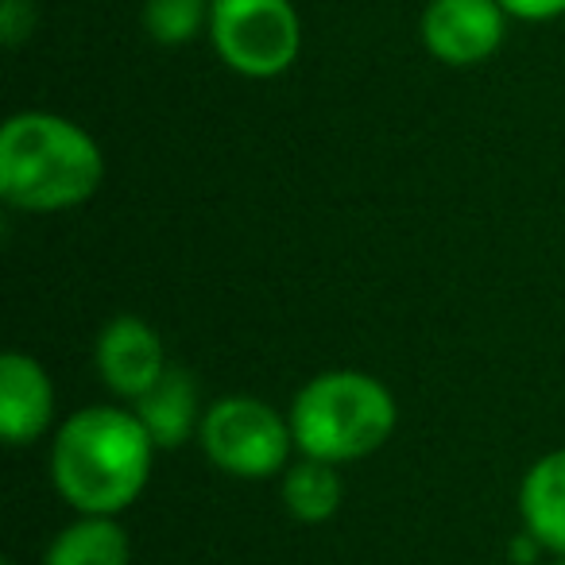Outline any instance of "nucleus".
Masks as SVG:
<instances>
[{
    "mask_svg": "<svg viewBox=\"0 0 565 565\" xmlns=\"http://www.w3.org/2000/svg\"><path fill=\"white\" fill-rule=\"evenodd\" d=\"M282 508L291 511L299 523H326L338 515L341 500H345V484H341L338 465L318 461V457H302L299 465L282 472Z\"/></svg>",
    "mask_w": 565,
    "mask_h": 565,
    "instance_id": "nucleus-12",
    "label": "nucleus"
},
{
    "mask_svg": "<svg viewBox=\"0 0 565 565\" xmlns=\"http://www.w3.org/2000/svg\"><path fill=\"white\" fill-rule=\"evenodd\" d=\"M500 9L526 24H546V20L565 17V0H500Z\"/></svg>",
    "mask_w": 565,
    "mask_h": 565,
    "instance_id": "nucleus-15",
    "label": "nucleus"
},
{
    "mask_svg": "<svg viewBox=\"0 0 565 565\" xmlns=\"http://www.w3.org/2000/svg\"><path fill=\"white\" fill-rule=\"evenodd\" d=\"M287 418L302 457L349 465L372 457L392 438L399 407L384 380L356 369H333L299 387Z\"/></svg>",
    "mask_w": 565,
    "mask_h": 565,
    "instance_id": "nucleus-3",
    "label": "nucleus"
},
{
    "mask_svg": "<svg viewBox=\"0 0 565 565\" xmlns=\"http://www.w3.org/2000/svg\"><path fill=\"white\" fill-rule=\"evenodd\" d=\"M128 531L117 515H82L47 546L43 565H128Z\"/></svg>",
    "mask_w": 565,
    "mask_h": 565,
    "instance_id": "nucleus-11",
    "label": "nucleus"
},
{
    "mask_svg": "<svg viewBox=\"0 0 565 565\" xmlns=\"http://www.w3.org/2000/svg\"><path fill=\"white\" fill-rule=\"evenodd\" d=\"M156 449L136 411L82 407L55 434L51 480L78 515H120L148 488Z\"/></svg>",
    "mask_w": 565,
    "mask_h": 565,
    "instance_id": "nucleus-1",
    "label": "nucleus"
},
{
    "mask_svg": "<svg viewBox=\"0 0 565 565\" xmlns=\"http://www.w3.org/2000/svg\"><path fill=\"white\" fill-rule=\"evenodd\" d=\"M143 28L163 47L190 43L202 28H210L205 0H143Z\"/></svg>",
    "mask_w": 565,
    "mask_h": 565,
    "instance_id": "nucleus-13",
    "label": "nucleus"
},
{
    "mask_svg": "<svg viewBox=\"0 0 565 565\" xmlns=\"http://www.w3.org/2000/svg\"><path fill=\"white\" fill-rule=\"evenodd\" d=\"M554 565H565V557H557V562H554Z\"/></svg>",
    "mask_w": 565,
    "mask_h": 565,
    "instance_id": "nucleus-17",
    "label": "nucleus"
},
{
    "mask_svg": "<svg viewBox=\"0 0 565 565\" xmlns=\"http://www.w3.org/2000/svg\"><path fill=\"white\" fill-rule=\"evenodd\" d=\"M4 565H17V562H4Z\"/></svg>",
    "mask_w": 565,
    "mask_h": 565,
    "instance_id": "nucleus-18",
    "label": "nucleus"
},
{
    "mask_svg": "<svg viewBox=\"0 0 565 565\" xmlns=\"http://www.w3.org/2000/svg\"><path fill=\"white\" fill-rule=\"evenodd\" d=\"M519 515L550 554L565 557V449L539 457L526 469L519 488Z\"/></svg>",
    "mask_w": 565,
    "mask_h": 565,
    "instance_id": "nucleus-9",
    "label": "nucleus"
},
{
    "mask_svg": "<svg viewBox=\"0 0 565 565\" xmlns=\"http://www.w3.org/2000/svg\"><path fill=\"white\" fill-rule=\"evenodd\" d=\"M198 441L213 469L241 480L275 477L295 449L291 418H282L279 411L252 395H225L205 407Z\"/></svg>",
    "mask_w": 565,
    "mask_h": 565,
    "instance_id": "nucleus-4",
    "label": "nucleus"
},
{
    "mask_svg": "<svg viewBox=\"0 0 565 565\" xmlns=\"http://www.w3.org/2000/svg\"><path fill=\"white\" fill-rule=\"evenodd\" d=\"M210 40L221 63L244 78H279L302 51L291 0H210Z\"/></svg>",
    "mask_w": 565,
    "mask_h": 565,
    "instance_id": "nucleus-5",
    "label": "nucleus"
},
{
    "mask_svg": "<svg viewBox=\"0 0 565 565\" xmlns=\"http://www.w3.org/2000/svg\"><path fill=\"white\" fill-rule=\"evenodd\" d=\"M418 32L438 63L477 66L503 47L508 12L500 9V0H430Z\"/></svg>",
    "mask_w": 565,
    "mask_h": 565,
    "instance_id": "nucleus-6",
    "label": "nucleus"
},
{
    "mask_svg": "<svg viewBox=\"0 0 565 565\" xmlns=\"http://www.w3.org/2000/svg\"><path fill=\"white\" fill-rule=\"evenodd\" d=\"M94 361L105 387L132 403L140 395H148L171 369L163 353V338L136 315H120L113 322H105V330L97 333Z\"/></svg>",
    "mask_w": 565,
    "mask_h": 565,
    "instance_id": "nucleus-7",
    "label": "nucleus"
},
{
    "mask_svg": "<svg viewBox=\"0 0 565 565\" xmlns=\"http://www.w3.org/2000/svg\"><path fill=\"white\" fill-rule=\"evenodd\" d=\"M55 418V387L35 356L12 353L0 356V434L9 446H28L43 438Z\"/></svg>",
    "mask_w": 565,
    "mask_h": 565,
    "instance_id": "nucleus-8",
    "label": "nucleus"
},
{
    "mask_svg": "<svg viewBox=\"0 0 565 565\" xmlns=\"http://www.w3.org/2000/svg\"><path fill=\"white\" fill-rule=\"evenodd\" d=\"M32 24H35V12L28 0H4L0 4V35L9 47H17L24 35H32Z\"/></svg>",
    "mask_w": 565,
    "mask_h": 565,
    "instance_id": "nucleus-14",
    "label": "nucleus"
},
{
    "mask_svg": "<svg viewBox=\"0 0 565 565\" xmlns=\"http://www.w3.org/2000/svg\"><path fill=\"white\" fill-rule=\"evenodd\" d=\"M136 415L159 449H179L202 426L205 415V411H198L194 376L182 369H167V376L148 395L136 399Z\"/></svg>",
    "mask_w": 565,
    "mask_h": 565,
    "instance_id": "nucleus-10",
    "label": "nucleus"
},
{
    "mask_svg": "<svg viewBox=\"0 0 565 565\" xmlns=\"http://www.w3.org/2000/svg\"><path fill=\"white\" fill-rule=\"evenodd\" d=\"M542 550H546V546H542V542L534 539V534L523 526V534H515V539H511V562H515V565H526V562H534V557H539Z\"/></svg>",
    "mask_w": 565,
    "mask_h": 565,
    "instance_id": "nucleus-16",
    "label": "nucleus"
},
{
    "mask_svg": "<svg viewBox=\"0 0 565 565\" xmlns=\"http://www.w3.org/2000/svg\"><path fill=\"white\" fill-rule=\"evenodd\" d=\"M105 179L97 140L58 113H17L0 128V194L24 213L86 205Z\"/></svg>",
    "mask_w": 565,
    "mask_h": 565,
    "instance_id": "nucleus-2",
    "label": "nucleus"
}]
</instances>
